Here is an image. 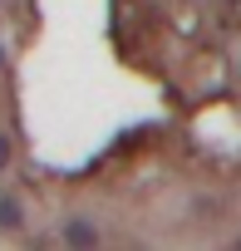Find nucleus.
I'll return each instance as SVG.
<instances>
[{
	"instance_id": "f257e3e1",
	"label": "nucleus",
	"mask_w": 241,
	"mask_h": 251,
	"mask_svg": "<svg viewBox=\"0 0 241 251\" xmlns=\"http://www.w3.org/2000/svg\"><path fill=\"white\" fill-rule=\"evenodd\" d=\"M0 226H20V202L0 192Z\"/></svg>"
},
{
	"instance_id": "f03ea898",
	"label": "nucleus",
	"mask_w": 241,
	"mask_h": 251,
	"mask_svg": "<svg viewBox=\"0 0 241 251\" xmlns=\"http://www.w3.org/2000/svg\"><path fill=\"white\" fill-rule=\"evenodd\" d=\"M5 168H10V138L0 133V173H5Z\"/></svg>"
},
{
	"instance_id": "7ed1b4c3",
	"label": "nucleus",
	"mask_w": 241,
	"mask_h": 251,
	"mask_svg": "<svg viewBox=\"0 0 241 251\" xmlns=\"http://www.w3.org/2000/svg\"><path fill=\"white\" fill-rule=\"evenodd\" d=\"M231 5H236V0H231Z\"/></svg>"
}]
</instances>
